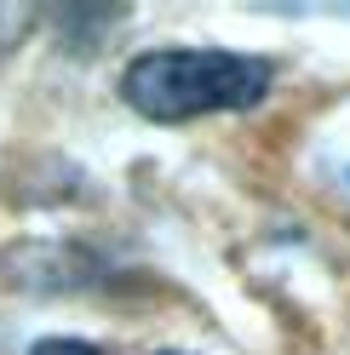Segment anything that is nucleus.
<instances>
[{
	"label": "nucleus",
	"instance_id": "f257e3e1",
	"mask_svg": "<svg viewBox=\"0 0 350 355\" xmlns=\"http://www.w3.org/2000/svg\"><path fill=\"white\" fill-rule=\"evenodd\" d=\"M270 80H276L270 58L218 52V46H161L126 63L121 98L144 121L184 126L201 115H224V109H253L270 92Z\"/></svg>",
	"mask_w": 350,
	"mask_h": 355
},
{
	"label": "nucleus",
	"instance_id": "f03ea898",
	"mask_svg": "<svg viewBox=\"0 0 350 355\" xmlns=\"http://www.w3.org/2000/svg\"><path fill=\"white\" fill-rule=\"evenodd\" d=\"M29 355H103V349H92L86 338H40Z\"/></svg>",
	"mask_w": 350,
	"mask_h": 355
},
{
	"label": "nucleus",
	"instance_id": "7ed1b4c3",
	"mask_svg": "<svg viewBox=\"0 0 350 355\" xmlns=\"http://www.w3.org/2000/svg\"><path fill=\"white\" fill-rule=\"evenodd\" d=\"M156 355H184V349H156Z\"/></svg>",
	"mask_w": 350,
	"mask_h": 355
}]
</instances>
